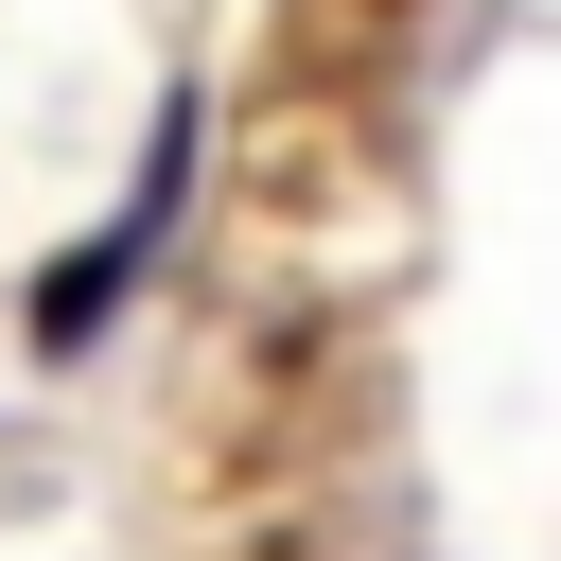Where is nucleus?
I'll return each instance as SVG.
<instances>
[{
	"instance_id": "1",
	"label": "nucleus",
	"mask_w": 561,
	"mask_h": 561,
	"mask_svg": "<svg viewBox=\"0 0 561 561\" xmlns=\"http://www.w3.org/2000/svg\"><path fill=\"white\" fill-rule=\"evenodd\" d=\"M140 245H158L140 210H123V228H88V245H70L53 280H35V351H88V333H105V298L140 280Z\"/></svg>"
}]
</instances>
